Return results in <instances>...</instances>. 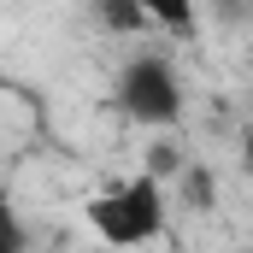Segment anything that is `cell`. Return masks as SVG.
<instances>
[{"label":"cell","instance_id":"cell-3","mask_svg":"<svg viewBox=\"0 0 253 253\" xmlns=\"http://www.w3.org/2000/svg\"><path fill=\"white\" fill-rule=\"evenodd\" d=\"M129 6L147 18V30H165V36H194V24H200L194 0H129Z\"/></svg>","mask_w":253,"mask_h":253},{"label":"cell","instance_id":"cell-5","mask_svg":"<svg viewBox=\"0 0 253 253\" xmlns=\"http://www.w3.org/2000/svg\"><path fill=\"white\" fill-rule=\"evenodd\" d=\"M242 165H248V177H253V124H248V135H242Z\"/></svg>","mask_w":253,"mask_h":253},{"label":"cell","instance_id":"cell-1","mask_svg":"<svg viewBox=\"0 0 253 253\" xmlns=\"http://www.w3.org/2000/svg\"><path fill=\"white\" fill-rule=\"evenodd\" d=\"M83 218L106 248H147V242H165L171 230V194L159 183V171H135V177L94 189Z\"/></svg>","mask_w":253,"mask_h":253},{"label":"cell","instance_id":"cell-2","mask_svg":"<svg viewBox=\"0 0 253 253\" xmlns=\"http://www.w3.org/2000/svg\"><path fill=\"white\" fill-rule=\"evenodd\" d=\"M112 100L129 124L141 129H171L183 124V106H189V88L177 77V65L165 53H129L118 65V83H112Z\"/></svg>","mask_w":253,"mask_h":253},{"label":"cell","instance_id":"cell-4","mask_svg":"<svg viewBox=\"0 0 253 253\" xmlns=\"http://www.w3.org/2000/svg\"><path fill=\"white\" fill-rule=\"evenodd\" d=\"M18 248H30V224H24V212H18L12 189L0 183V253H18Z\"/></svg>","mask_w":253,"mask_h":253}]
</instances>
